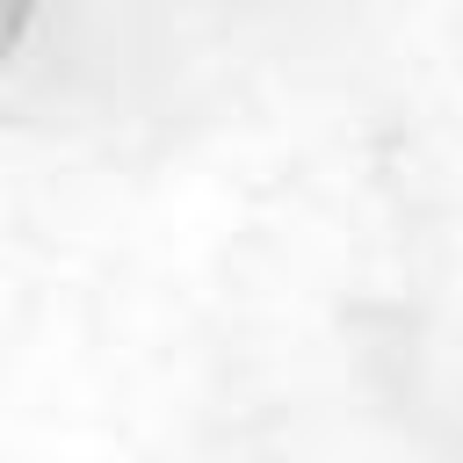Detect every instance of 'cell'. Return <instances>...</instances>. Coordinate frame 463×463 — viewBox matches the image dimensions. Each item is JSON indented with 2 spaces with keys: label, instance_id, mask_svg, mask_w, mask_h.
<instances>
[{
  "label": "cell",
  "instance_id": "cell-1",
  "mask_svg": "<svg viewBox=\"0 0 463 463\" xmlns=\"http://www.w3.org/2000/svg\"><path fill=\"white\" fill-rule=\"evenodd\" d=\"M36 22H43V0H0V87H7V72H14V58L29 51V36H36Z\"/></svg>",
  "mask_w": 463,
  "mask_h": 463
}]
</instances>
